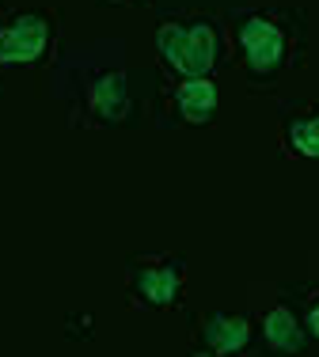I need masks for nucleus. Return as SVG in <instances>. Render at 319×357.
<instances>
[{
    "label": "nucleus",
    "mask_w": 319,
    "mask_h": 357,
    "mask_svg": "<svg viewBox=\"0 0 319 357\" xmlns=\"http://www.w3.org/2000/svg\"><path fill=\"white\" fill-rule=\"evenodd\" d=\"M263 335L274 350H300V331H297V319L289 316V308H274L270 316L263 319Z\"/></svg>",
    "instance_id": "obj_8"
},
{
    "label": "nucleus",
    "mask_w": 319,
    "mask_h": 357,
    "mask_svg": "<svg viewBox=\"0 0 319 357\" xmlns=\"http://www.w3.org/2000/svg\"><path fill=\"white\" fill-rule=\"evenodd\" d=\"M190 357H217V354H205V350H201V354H190Z\"/></svg>",
    "instance_id": "obj_11"
},
{
    "label": "nucleus",
    "mask_w": 319,
    "mask_h": 357,
    "mask_svg": "<svg viewBox=\"0 0 319 357\" xmlns=\"http://www.w3.org/2000/svg\"><path fill=\"white\" fill-rule=\"evenodd\" d=\"M171 110L179 122H190V126H205L213 122L217 114V88L209 76L201 80H179L171 88Z\"/></svg>",
    "instance_id": "obj_6"
},
{
    "label": "nucleus",
    "mask_w": 319,
    "mask_h": 357,
    "mask_svg": "<svg viewBox=\"0 0 319 357\" xmlns=\"http://www.w3.org/2000/svg\"><path fill=\"white\" fill-rule=\"evenodd\" d=\"M133 114V96H130V80L122 69L111 73H95L84 84V103L80 118L95 126H125Z\"/></svg>",
    "instance_id": "obj_4"
},
{
    "label": "nucleus",
    "mask_w": 319,
    "mask_h": 357,
    "mask_svg": "<svg viewBox=\"0 0 319 357\" xmlns=\"http://www.w3.org/2000/svg\"><path fill=\"white\" fill-rule=\"evenodd\" d=\"M130 293L145 308H171L182 293V259H130Z\"/></svg>",
    "instance_id": "obj_3"
},
{
    "label": "nucleus",
    "mask_w": 319,
    "mask_h": 357,
    "mask_svg": "<svg viewBox=\"0 0 319 357\" xmlns=\"http://www.w3.org/2000/svg\"><path fill=\"white\" fill-rule=\"evenodd\" d=\"M125 4H145V0H125Z\"/></svg>",
    "instance_id": "obj_12"
},
{
    "label": "nucleus",
    "mask_w": 319,
    "mask_h": 357,
    "mask_svg": "<svg viewBox=\"0 0 319 357\" xmlns=\"http://www.w3.org/2000/svg\"><path fill=\"white\" fill-rule=\"evenodd\" d=\"M156 50L182 80H201L217 65V31L209 20H164L156 27Z\"/></svg>",
    "instance_id": "obj_1"
},
{
    "label": "nucleus",
    "mask_w": 319,
    "mask_h": 357,
    "mask_svg": "<svg viewBox=\"0 0 319 357\" xmlns=\"http://www.w3.org/2000/svg\"><path fill=\"white\" fill-rule=\"evenodd\" d=\"M289 141L300 156H319V114L297 118V122L289 126Z\"/></svg>",
    "instance_id": "obj_9"
},
{
    "label": "nucleus",
    "mask_w": 319,
    "mask_h": 357,
    "mask_svg": "<svg viewBox=\"0 0 319 357\" xmlns=\"http://www.w3.org/2000/svg\"><path fill=\"white\" fill-rule=\"evenodd\" d=\"M236 38H240V50H243V61H247V69L255 73V76H266V73H274L281 65V57H285V35L274 27L270 20H258V15L243 20Z\"/></svg>",
    "instance_id": "obj_5"
},
{
    "label": "nucleus",
    "mask_w": 319,
    "mask_h": 357,
    "mask_svg": "<svg viewBox=\"0 0 319 357\" xmlns=\"http://www.w3.org/2000/svg\"><path fill=\"white\" fill-rule=\"evenodd\" d=\"M312 331H316V335H319V308L312 312Z\"/></svg>",
    "instance_id": "obj_10"
},
{
    "label": "nucleus",
    "mask_w": 319,
    "mask_h": 357,
    "mask_svg": "<svg viewBox=\"0 0 319 357\" xmlns=\"http://www.w3.org/2000/svg\"><path fill=\"white\" fill-rule=\"evenodd\" d=\"M201 335H205V342H209V350H213V354L228 357V354H236V350H243V346H247L251 323L243 319V316H224V312H217V316L205 319Z\"/></svg>",
    "instance_id": "obj_7"
},
{
    "label": "nucleus",
    "mask_w": 319,
    "mask_h": 357,
    "mask_svg": "<svg viewBox=\"0 0 319 357\" xmlns=\"http://www.w3.org/2000/svg\"><path fill=\"white\" fill-rule=\"evenodd\" d=\"M57 27L42 12H23L0 27V65H38L49 57Z\"/></svg>",
    "instance_id": "obj_2"
}]
</instances>
